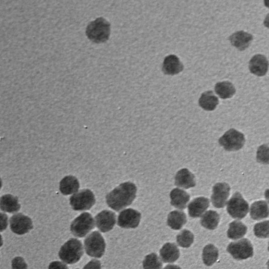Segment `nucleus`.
Segmentation results:
<instances>
[{
	"label": "nucleus",
	"mask_w": 269,
	"mask_h": 269,
	"mask_svg": "<svg viewBox=\"0 0 269 269\" xmlns=\"http://www.w3.org/2000/svg\"><path fill=\"white\" fill-rule=\"evenodd\" d=\"M143 265L144 269H162L163 267L161 260L155 253L146 255Z\"/></svg>",
	"instance_id": "7c9ffc66"
},
{
	"label": "nucleus",
	"mask_w": 269,
	"mask_h": 269,
	"mask_svg": "<svg viewBox=\"0 0 269 269\" xmlns=\"http://www.w3.org/2000/svg\"><path fill=\"white\" fill-rule=\"evenodd\" d=\"M10 225L11 231L18 235L26 234L33 228L31 219L21 213L11 217Z\"/></svg>",
	"instance_id": "9d476101"
},
{
	"label": "nucleus",
	"mask_w": 269,
	"mask_h": 269,
	"mask_svg": "<svg viewBox=\"0 0 269 269\" xmlns=\"http://www.w3.org/2000/svg\"><path fill=\"white\" fill-rule=\"evenodd\" d=\"M218 249L212 244H208L203 249V260L207 266L213 265L218 260Z\"/></svg>",
	"instance_id": "c85d7f7f"
},
{
	"label": "nucleus",
	"mask_w": 269,
	"mask_h": 269,
	"mask_svg": "<svg viewBox=\"0 0 269 269\" xmlns=\"http://www.w3.org/2000/svg\"><path fill=\"white\" fill-rule=\"evenodd\" d=\"M195 177L190 171L183 168L179 171L175 176V185L186 189L195 186Z\"/></svg>",
	"instance_id": "f3484780"
},
{
	"label": "nucleus",
	"mask_w": 269,
	"mask_h": 269,
	"mask_svg": "<svg viewBox=\"0 0 269 269\" xmlns=\"http://www.w3.org/2000/svg\"><path fill=\"white\" fill-rule=\"evenodd\" d=\"M219 222V215L215 211H210L202 216L200 223L204 228L212 230L218 227Z\"/></svg>",
	"instance_id": "cd10ccee"
},
{
	"label": "nucleus",
	"mask_w": 269,
	"mask_h": 269,
	"mask_svg": "<svg viewBox=\"0 0 269 269\" xmlns=\"http://www.w3.org/2000/svg\"><path fill=\"white\" fill-rule=\"evenodd\" d=\"M96 226L102 232H107L113 229L116 222L115 214L109 211H103L95 218Z\"/></svg>",
	"instance_id": "ddd939ff"
},
{
	"label": "nucleus",
	"mask_w": 269,
	"mask_h": 269,
	"mask_svg": "<svg viewBox=\"0 0 269 269\" xmlns=\"http://www.w3.org/2000/svg\"><path fill=\"white\" fill-rule=\"evenodd\" d=\"M48 269H69L64 263L60 261H53L48 266Z\"/></svg>",
	"instance_id": "c9c22d12"
},
{
	"label": "nucleus",
	"mask_w": 269,
	"mask_h": 269,
	"mask_svg": "<svg viewBox=\"0 0 269 269\" xmlns=\"http://www.w3.org/2000/svg\"><path fill=\"white\" fill-rule=\"evenodd\" d=\"M264 26L267 27V28H269V14L266 16L264 22Z\"/></svg>",
	"instance_id": "58836bf2"
},
{
	"label": "nucleus",
	"mask_w": 269,
	"mask_h": 269,
	"mask_svg": "<svg viewBox=\"0 0 269 269\" xmlns=\"http://www.w3.org/2000/svg\"><path fill=\"white\" fill-rule=\"evenodd\" d=\"M94 227V220L91 214L83 213L73 221L70 230L73 235L81 238L86 236Z\"/></svg>",
	"instance_id": "39448f33"
},
{
	"label": "nucleus",
	"mask_w": 269,
	"mask_h": 269,
	"mask_svg": "<svg viewBox=\"0 0 269 269\" xmlns=\"http://www.w3.org/2000/svg\"><path fill=\"white\" fill-rule=\"evenodd\" d=\"M268 65L266 57L258 54L254 55L250 60L249 69L252 74L258 77H263L268 71Z\"/></svg>",
	"instance_id": "4468645a"
},
{
	"label": "nucleus",
	"mask_w": 269,
	"mask_h": 269,
	"mask_svg": "<svg viewBox=\"0 0 269 269\" xmlns=\"http://www.w3.org/2000/svg\"><path fill=\"white\" fill-rule=\"evenodd\" d=\"M84 248L87 254L91 257L100 258L104 254L106 243L99 231H94L84 241Z\"/></svg>",
	"instance_id": "20e7f679"
},
{
	"label": "nucleus",
	"mask_w": 269,
	"mask_h": 269,
	"mask_svg": "<svg viewBox=\"0 0 269 269\" xmlns=\"http://www.w3.org/2000/svg\"><path fill=\"white\" fill-rule=\"evenodd\" d=\"M194 241V235L189 230H182L177 236L178 245L182 248H189Z\"/></svg>",
	"instance_id": "c756f323"
},
{
	"label": "nucleus",
	"mask_w": 269,
	"mask_h": 269,
	"mask_svg": "<svg viewBox=\"0 0 269 269\" xmlns=\"http://www.w3.org/2000/svg\"><path fill=\"white\" fill-rule=\"evenodd\" d=\"M250 216L255 221L267 218L269 216V207L267 203L265 201H258L252 204Z\"/></svg>",
	"instance_id": "5701e85b"
},
{
	"label": "nucleus",
	"mask_w": 269,
	"mask_h": 269,
	"mask_svg": "<svg viewBox=\"0 0 269 269\" xmlns=\"http://www.w3.org/2000/svg\"><path fill=\"white\" fill-rule=\"evenodd\" d=\"M253 40L251 34L244 31L237 32L230 36L229 40L232 45L242 51L247 48Z\"/></svg>",
	"instance_id": "2eb2a0df"
},
{
	"label": "nucleus",
	"mask_w": 269,
	"mask_h": 269,
	"mask_svg": "<svg viewBox=\"0 0 269 269\" xmlns=\"http://www.w3.org/2000/svg\"><path fill=\"white\" fill-rule=\"evenodd\" d=\"M245 142L244 134L234 128L226 132L219 140L220 145L223 146L225 150L229 152L241 150Z\"/></svg>",
	"instance_id": "0eeeda50"
},
{
	"label": "nucleus",
	"mask_w": 269,
	"mask_h": 269,
	"mask_svg": "<svg viewBox=\"0 0 269 269\" xmlns=\"http://www.w3.org/2000/svg\"><path fill=\"white\" fill-rule=\"evenodd\" d=\"M8 227V217L6 214H2L1 232L5 230Z\"/></svg>",
	"instance_id": "e433bc0d"
},
{
	"label": "nucleus",
	"mask_w": 269,
	"mask_h": 269,
	"mask_svg": "<svg viewBox=\"0 0 269 269\" xmlns=\"http://www.w3.org/2000/svg\"><path fill=\"white\" fill-rule=\"evenodd\" d=\"M230 187L227 183H217L214 186L212 201L217 209H223L227 204Z\"/></svg>",
	"instance_id": "9b49d317"
},
{
	"label": "nucleus",
	"mask_w": 269,
	"mask_h": 269,
	"mask_svg": "<svg viewBox=\"0 0 269 269\" xmlns=\"http://www.w3.org/2000/svg\"><path fill=\"white\" fill-rule=\"evenodd\" d=\"M199 104L200 106L206 111H212L218 105L219 100L213 91H208L201 95Z\"/></svg>",
	"instance_id": "393cba45"
},
{
	"label": "nucleus",
	"mask_w": 269,
	"mask_h": 269,
	"mask_svg": "<svg viewBox=\"0 0 269 269\" xmlns=\"http://www.w3.org/2000/svg\"><path fill=\"white\" fill-rule=\"evenodd\" d=\"M256 161L260 164H269V147L262 145L259 147L256 152Z\"/></svg>",
	"instance_id": "473e14b6"
},
{
	"label": "nucleus",
	"mask_w": 269,
	"mask_h": 269,
	"mask_svg": "<svg viewBox=\"0 0 269 269\" xmlns=\"http://www.w3.org/2000/svg\"><path fill=\"white\" fill-rule=\"evenodd\" d=\"M254 233L259 238H268L269 221L256 224L254 227Z\"/></svg>",
	"instance_id": "2f4dec72"
},
{
	"label": "nucleus",
	"mask_w": 269,
	"mask_h": 269,
	"mask_svg": "<svg viewBox=\"0 0 269 269\" xmlns=\"http://www.w3.org/2000/svg\"><path fill=\"white\" fill-rule=\"evenodd\" d=\"M249 204L242 197L241 194L237 192L227 203V211L230 216L237 219L245 217L249 212Z\"/></svg>",
	"instance_id": "1a4fd4ad"
},
{
	"label": "nucleus",
	"mask_w": 269,
	"mask_h": 269,
	"mask_svg": "<svg viewBox=\"0 0 269 269\" xmlns=\"http://www.w3.org/2000/svg\"><path fill=\"white\" fill-rule=\"evenodd\" d=\"M210 201L204 197L193 199L188 206V213L192 218L201 217L210 207Z\"/></svg>",
	"instance_id": "dca6fc26"
},
{
	"label": "nucleus",
	"mask_w": 269,
	"mask_h": 269,
	"mask_svg": "<svg viewBox=\"0 0 269 269\" xmlns=\"http://www.w3.org/2000/svg\"><path fill=\"white\" fill-rule=\"evenodd\" d=\"M266 265H267V269H269V260L267 261Z\"/></svg>",
	"instance_id": "a19ab883"
},
{
	"label": "nucleus",
	"mask_w": 269,
	"mask_h": 269,
	"mask_svg": "<svg viewBox=\"0 0 269 269\" xmlns=\"http://www.w3.org/2000/svg\"><path fill=\"white\" fill-rule=\"evenodd\" d=\"M12 269H28V264L20 256H17L12 261Z\"/></svg>",
	"instance_id": "72a5a7b5"
},
{
	"label": "nucleus",
	"mask_w": 269,
	"mask_h": 269,
	"mask_svg": "<svg viewBox=\"0 0 269 269\" xmlns=\"http://www.w3.org/2000/svg\"><path fill=\"white\" fill-rule=\"evenodd\" d=\"M247 227L242 222L234 221L229 224L227 236L229 239L237 240L242 238L247 232Z\"/></svg>",
	"instance_id": "a878e982"
},
{
	"label": "nucleus",
	"mask_w": 269,
	"mask_h": 269,
	"mask_svg": "<svg viewBox=\"0 0 269 269\" xmlns=\"http://www.w3.org/2000/svg\"><path fill=\"white\" fill-rule=\"evenodd\" d=\"M183 70V65L177 56L170 55L167 56L164 61L163 71L165 75L174 76Z\"/></svg>",
	"instance_id": "6ab92c4d"
},
{
	"label": "nucleus",
	"mask_w": 269,
	"mask_h": 269,
	"mask_svg": "<svg viewBox=\"0 0 269 269\" xmlns=\"http://www.w3.org/2000/svg\"><path fill=\"white\" fill-rule=\"evenodd\" d=\"M268 250L269 251V242H268Z\"/></svg>",
	"instance_id": "79ce46f5"
},
{
	"label": "nucleus",
	"mask_w": 269,
	"mask_h": 269,
	"mask_svg": "<svg viewBox=\"0 0 269 269\" xmlns=\"http://www.w3.org/2000/svg\"><path fill=\"white\" fill-rule=\"evenodd\" d=\"M171 205L176 209L185 210L190 200V195L185 191L179 188H175L170 194Z\"/></svg>",
	"instance_id": "a211bd4d"
},
{
	"label": "nucleus",
	"mask_w": 269,
	"mask_h": 269,
	"mask_svg": "<svg viewBox=\"0 0 269 269\" xmlns=\"http://www.w3.org/2000/svg\"><path fill=\"white\" fill-rule=\"evenodd\" d=\"M76 269H79V268H76Z\"/></svg>",
	"instance_id": "37998d69"
},
{
	"label": "nucleus",
	"mask_w": 269,
	"mask_h": 269,
	"mask_svg": "<svg viewBox=\"0 0 269 269\" xmlns=\"http://www.w3.org/2000/svg\"><path fill=\"white\" fill-rule=\"evenodd\" d=\"M215 92L222 99H229L233 96L236 93V89L233 84L225 81L216 84Z\"/></svg>",
	"instance_id": "bb28decb"
},
{
	"label": "nucleus",
	"mask_w": 269,
	"mask_h": 269,
	"mask_svg": "<svg viewBox=\"0 0 269 269\" xmlns=\"http://www.w3.org/2000/svg\"><path fill=\"white\" fill-rule=\"evenodd\" d=\"M137 187L134 183L126 182L107 194V205L114 211L119 212L130 205L136 198Z\"/></svg>",
	"instance_id": "f257e3e1"
},
{
	"label": "nucleus",
	"mask_w": 269,
	"mask_h": 269,
	"mask_svg": "<svg viewBox=\"0 0 269 269\" xmlns=\"http://www.w3.org/2000/svg\"><path fill=\"white\" fill-rule=\"evenodd\" d=\"M83 269H102L101 263L99 260L93 259L85 265Z\"/></svg>",
	"instance_id": "f704fd0d"
},
{
	"label": "nucleus",
	"mask_w": 269,
	"mask_h": 269,
	"mask_svg": "<svg viewBox=\"0 0 269 269\" xmlns=\"http://www.w3.org/2000/svg\"><path fill=\"white\" fill-rule=\"evenodd\" d=\"M79 188L80 183L75 176H66L59 183L60 191L65 195L78 192Z\"/></svg>",
	"instance_id": "4be33fe9"
},
{
	"label": "nucleus",
	"mask_w": 269,
	"mask_h": 269,
	"mask_svg": "<svg viewBox=\"0 0 269 269\" xmlns=\"http://www.w3.org/2000/svg\"><path fill=\"white\" fill-rule=\"evenodd\" d=\"M84 253L82 243L76 238H72L61 247L58 256L63 262L72 264L77 263L81 259Z\"/></svg>",
	"instance_id": "7ed1b4c3"
},
{
	"label": "nucleus",
	"mask_w": 269,
	"mask_h": 269,
	"mask_svg": "<svg viewBox=\"0 0 269 269\" xmlns=\"http://www.w3.org/2000/svg\"><path fill=\"white\" fill-rule=\"evenodd\" d=\"M20 207L18 198L13 195L10 194L4 195L0 199V208L4 212L15 213L20 211Z\"/></svg>",
	"instance_id": "412c9836"
},
{
	"label": "nucleus",
	"mask_w": 269,
	"mask_h": 269,
	"mask_svg": "<svg viewBox=\"0 0 269 269\" xmlns=\"http://www.w3.org/2000/svg\"><path fill=\"white\" fill-rule=\"evenodd\" d=\"M70 201L72 209L76 211L90 210L96 202L94 194L89 189L78 191L72 195Z\"/></svg>",
	"instance_id": "423d86ee"
},
{
	"label": "nucleus",
	"mask_w": 269,
	"mask_h": 269,
	"mask_svg": "<svg viewBox=\"0 0 269 269\" xmlns=\"http://www.w3.org/2000/svg\"><path fill=\"white\" fill-rule=\"evenodd\" d=\"M227 251L237 260H245L253 255V246L251 242L247 239L230 243Z\"/></svg>",
	"instance_id": "6e6552de"
},
{
	"label": "nucleus",
	"mask_w": 269,
	"mask_h": 269,
	"mask_svg": "<svg viewBox=\"0 0 269 269\" xmlns=\"http://www.w3.org/2000/svg\"><path fill=\"white\" fill-rule=\"evenodd\" d=\"M141 214L138 211L132 209H127L122 211L118 217V225L123 228H136L141 221Z\"/></svg>",
	"instance_id": "f8f14e48"
},
{
	"label": "nucleus",
	"mask_w": 269,
	"mask_h": 269,
	"mask_svg": "<svg viewBox=\"0 0 269 269\" xmlns=\"http://www.w3.org/2000/svg\"><path fill=\"white\" fill-rule=\"evenodd\" d=\"M264 196L266 200L269 204V189L265 190L264 192Z\"/></svg>",
	"instance_id": "ea45409f"
},
{
	"label": "nucleus",
	"mask_w": 269,
	"mask_h": 269,
	"mask_svg": "<svg viewBox=\"0 0 269 269\" xmlns=\"http://www.w3.org/2000/svg\"><path fill=\"white\" fill-rule=\"evenodd\" d=\"M111 33V24L103 18H97L88 25L86 34L93 42L101 43L106 42Z\"/></svg>",
	"instance_id": "f03ea898"
},
{
	"label": "nucleus",
	"mask_w": 269,
	"mask_h": 269,
	"mask_svg": "<svg viewBox=\"0 0 269 269\" xmlns=\"http://www.w3.org/2000/svg\"><path fill=\"white\" fill-rule=\"evenodd\" d=\"M163 269H181L179 266L173 265V264H169L165 266Z\"/></svg>",
	"instance_id": "4c0bfd02"
},
{
	"label": "nucleus",
	"mask_w": 269,
	"mask_h": 269,
	"mask_svg": "<svg viewBox=\"0 0 269 269\" xmlns=\"http://www.w3.org/2000/svg\"><path fill=\"white\" fill-rule=\"evenodd\" d=\"M160 256L164 263H173L179 259L180 251L175 243H166L160 250Z\"/></svg>",
	"instance_id": "aec40b11"
},
{
	"label": "nucleus",
	"mask_w": 269,
	"mask_h": 269,
	"mask_svg": "<svg viewBox=\"0 0 269 269\" xmlns=\"http://www.w3.org/2000/svg\"><path fill=\"white\" fill-rule=\"evenodd\" d=\"M187 223V217L183 212L175 211L171 212L167 219V224L172 229L180 230Z\"/></svg>",
	"instance_id": "b1692460"
}]
</instances>
